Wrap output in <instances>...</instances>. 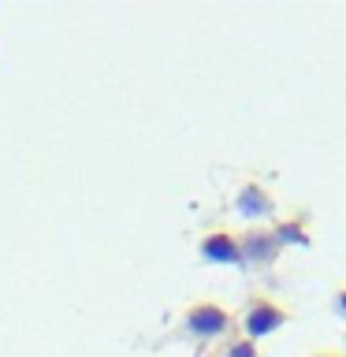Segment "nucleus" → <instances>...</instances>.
Listing matches in <instances>:
<instances>
[{
  "mask_svg": "<svg viewBox=\"0 0 346 357\" xmlns=\"http://www.w3.org/2000/svg\"><path fill=\"white\" fill-rule=\"evenodd\" d=\"M227 357H253V346L250 342H239V346H231Z\"/></svg>",
  "mask_w": 346,
  "mask_h": 357,
  "instance_id": "423d86ee",
  "label": "nucleus"
},
{
  "mask_svg": "<svg viewBox=\"0 0 346 357\" xmlns=\"http://www.w3.org/2000/svg\"><path fill=\"white\" fill-rule=\"evenodd\" d=\"M186 328L194 335H220L223 328H227V317H223L216 305H201L186 317Z\"/></svg>",
  "mask_w": 346,
  "mask_h": 357,
  "instance_id": "f257e3e1",
  "label": "nucleus"
},
{
  "mask_svg": "<svg viewBox=\"0 0 346 357\" xmlns=\"http://www.w3.org/2000/svg\"><path fill=\"white\" fill-rule=\"evenodd\" d=\"M272 257H276V238H268V234H253V238H246L242 261H272Z\"/></svg>",
  "mask_w": 346,
  "mask_h": 357,
  "instance_id": "39448f33",
  "label": "nucleus"
},
{
  "mask_svg": "<svg viewBox=\"0 0 346 357\" xmlns=\"http://www.w3.org/2000/svg\"><path fill=\"white\" fill-rule=\"evenodd\" d=\"M239 212L242 216H268V212H272V201L261 194V186H246L239 194Z\"/></svg>",
  "mask_w": 346,
  "mask_h": 357,
  "instance_id": "20e7f679",
  "label": "nucleus"
},
{
  "mask_svg": "<svg viewBox=\"0 0 346 357\" xmlns=\"http://www.w3.org/2000/svg\"><path fill=\"white\" fill-rule=\"evenodd\" d=\"M339 312H343V317H346V294H339Z\"/></svg>",
  "mask_w": 346,
  "mask_h": 357,
  "instance_id": "6e6552de",
  "label": "nucleus"
},
{
  "mask_svg": "<svg viewBox=\"0 0 346 357\" xmlns=\"http://www.w3.org/2000/svg\"><path fill=\"white\" fill-rule=\"evenodd\" d=\"M201 253H205L209 261H216V264H239V261H242V250H239L231 238H223V234L209 238L205 245H201Z\"/></svg>",
  "mask_w": 346,
  "mask_h": 357,
  "instance_id": "7ed1b4c3",
  "label": "nucleus"
},
{
  "mask_svg": "<svg viewBox=\"0 0 346 357\" xmlns=\"http://www.w3.org/2000/svg\"><path fill=\"white\" fill-rule=\"evenodd\" d=\"M279 324H283V312L276 305H268V301H261V305H253L250 317H246V331L257 339V335H272Z\"/></svg>",
  "mask_w": 346,
  "mask_h": 357,
  "instance_id": "f03ea898",
  "label": "nucleus"
},
{
  "mask_svg": "<svg viewBox=\"0 0 346 357\" xmlns=\"http://www.w3.org/2000/svg\"><path fill=\"white\" fill-rule=\"evenodd\" d=\"M279 238H294V242H306V234H301L298 227H283V231H279Z\"/></svg>",
  "mask_w": 346,
  "mask_h": 357,
  "instance_id": "0eeeda50",
  "label": "nucleus"
}]
</instances>
